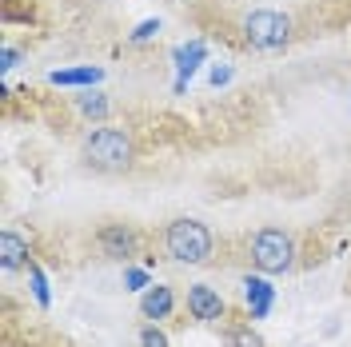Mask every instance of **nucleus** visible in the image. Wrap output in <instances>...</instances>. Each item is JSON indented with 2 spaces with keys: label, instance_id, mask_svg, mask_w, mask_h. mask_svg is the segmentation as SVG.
<instances>
[{
  "label": "nucleus",
  "instance_id": "7ed1b4c3",
  "mask_svg": "<svg viewBox=\"0 0 351 347\" xmlns=\"http://www.w3.org/2000/svg\"><path fill=\"white\" fill-rule=\"evenodd\" d=\"M247 260L263 276H284L295 267V236L284 228H260L247 239Z\"/></svg>",
  "mask_w": 351,
  "mask_h": 347
},
{
  "label": "nucleus",
  "instance_id": "4468645a",
  "mask_svg": "<svg viewBox=\"0 0 351 347\" xmlns=\"http://www.w3.org/2000/svg\"><path fill=\"white\" fill-rule=\"evenodd\" d=\"M24 272H28V280H32V296H36V304H40V307H48V300H52V296H48V280H44L40 263L32 260L28 267H24Z\"/></svg>",
  "mask_w": 351,
  "mask_h": 347
},
{
  "label": "nucleus",
  "instance_id": "f3484780",
  "mask_svg": "<svg viewBox=\"0 0 351 347\" xmlns=\"http://www.w3.org/2000/svg\"><path fill=\"white\" fill-rule=\"evenodd\" d=\"M124 283H128L132 291H148V287H152V283H148V272H144V267H128V272H124Z\"/></svg>",
  "mask_w": 351,
  "mask_h": 347
},
{
  "label": "nucleus",
  "instance_id": "f03ea898",
  "mask_svg": "<svg viewBox=\"0 0 351 347\" xmlns=\"http://www.w3.org/2000/svg\"><path fill=\"white\" fill-rule=\"evenodd\" d=\"M164 256L176 263H208L212 260V252H216V236H212V228L208 224H199V219H188L180 216L172 219L168 228H164Z\"/></svg>",
  "mask_w": 351,
  "mask_h": 347
},
{
  "label": "nucleus",
  "instance_id": "a211bd4d",
  "mask_svg": "<svg viewBox=\"0 0 351 347\" xmlns=\"http://www.w3.org/2000/svg\"><path fill=\"white\" fill-rule=\"evenodd\" d=\"M208 80H212V88L232 84V68H228V64H223V68H212V72H208Z\"/></svg>",
  "mask_w": 351,
  "mask_h": 347
},
{
  "label": "nucleus",
  "instance_id": "9d476101",
  "mask_svg": "<svg viewBox=\"0 0 351 347\" xmlns=\"http://www.w3.org/2000/svg\"><path fill=\"white\" fill-rule=\"evenodd\" d=\"M172 307H176V296H172V287H164V283H152L144 296H140V315L144 320H168L172 315Z\"/></svg>",
  "mask_w": 351,
  "mask_h": 347
},
{
  "label": "nucleus",
  "instance_id": "6ab92c4d",
  "mask_svg": "<svg viewBox=\"0 0 351 347\" xmlns=\"http://www.w3.org/2000/svg\"><path fill=\"white\" fill-rule=\"evenodd\" d=\"M0 60H4V64H0L4 72H12V68L21 64V48H4V56H0Z\"/></svg>",
  "mask_w": 351,
  "mask_h": 347
},
{
  "label": "nucleus",
  "instance_id": "6e6552de",
  "mask_svg": "<svg viewBox=\"0 0 351 347\" xmlns=\"http://www.w3.org/2000/svg\"><path fill=\"white\" fill-rule=\"evenodd\" d=\"M243 300H247V311H252V320H263L267 311H271V304H276V287L260 276H247L243 280Z\"/></svg>",
  "mask_w": 351,
  "mask_h": 347
},
{
  "label": "nucleus",
  "instance_id": "ddd939ff",
  "mask_svg": "<svg viewBox=\"0 0 351 347\" xmlns=\"http://www.w3.org/2000/svg\"><path fill=\"white\" fill-rule=\"evenodd\" d=\"M228 347H267L260 339V331H252V324H232L228 327Z\"/></svg>",
  "mask_w": 351,
  "mask_h": 347
},
{
  "label": "nucleus",
  "instance_id": "f257e3e1",
  "mask_svg": "<svg viewBox=\"0 0 351 347\" xmlns=\"http://www.w3.org/2000/svg\"><path fill=\"white\" fill-rule=\"evenodd\" d=\"M84 164L92 172L120 176L136 164V140L124 128H92L84 140Z\"/></svg>",
  "mask_w": 351,
  "mask_h": 347
},
{
  "label": "nucleus",
  "instance_id": "423d86ee",
  "mask_svg": "<svg viewBox=\"0 0 351 347\" xmlns=\"http://www.w3.org/2000/svg\"><path fill=\"white\" fill-rule=\"evenodd\" d=\"M188 311H192V320H199V324H223L228 304H223V296L212 291L208 283H192L188 287Z\"/></svg>",
  "mask_w": 351,
  "mask_h": 347
},
{
  "label": "nucleus",
  "instance_id": "f8f14e48",
  "mask_svg": "<svg viewBox=\"0 0 351 347\" xmlns=\"http://www.w3.org/2000/svg\"><path fill=\"white\" fill-rule=\"evenodd\" d=\"M76 108L84 112L88 120H104V116L112 112V104H108V96H104V92H92V88H88L84 96H76Z\"/></svg>",
  "mask_w": 351,
  "mask_h": 347
},
{
  "label": "nucleus",
  "instance_id": "1a4fd4ad",
  "mask_svg": "<svg viewBox=\"0 0 351 347\" xmlns=\"http://www.w3.org/2000/svg\"><path fill=\"white\" fill-rule=\"evenodd\" d=\"M172 56H176V72H180V80H176V92H184V84L192 80V72H196V68L208 60V44H204V40L180 44Z\"/></svg>",
  "mask_w": 351,
  "mask_h": 347
},
{
  "label": "nucleus",
  "instance_id": "20e7f679",
  "mask_svg": "<svg viewBox=\"0 0 351 347\" xmlns=\"http://www.w3.org/2000/svg\"><path fill=\"white\" fill-rule=\"evenodd\" d=\"M243 40L256 52H280L291 40V16L276 12V8H256L243 16Z\"/></svg>",
  "mask_w": 351,
  "mask_h": 347
},
{
  "label": "nucleus",
  "instance_id": "39448f33",
  "mask_svg": "<svg viewBox=\"0 0 351 347\" xmlns=\"http://www.w3.org/2000/svg\"><path fill=\"white\" fill-rule=\"evenodd\" d=\"M96 248L108 256V260H132L136 252H140V236L132 232L128 224H104L100 232H96Z\"/></svg>",
  "mask_w": 351,
  "mask_h": 347
},
{
  "label": "nucleus",
  "instance_id": "9b49d317",
  "mask_svg": "<svg viewBox=\"0 0 351 347\" xmlns=\"http://www.w3.org/2000/svg\"><path fill=\"white\" fill-rule=\"evenodd\" d=\"M56 88H96L100 80H104V68H92V64H84V68H60V72H52L48 76Z\"/></svg>",
  "mask_w": 351,
  "mask_h": 347
},
{
  "label": "nucleus",
  "instance_id": "dca6fc26",
  "mask_svg": "<svg viewBox=\"0 0 351 347\" xmlns=\"http://www.w3.org/2000/svg\"><path fill=\"white\" fill-rule=\"evenodd\" d=\"M140 347H168V335L156 324H148V327H140Z\"/></svg>",
  "mask_w": 351,
  "mask_h": 347
},
{
  "label": "nucleus",
  "instance_id": "2eb2a0df",
  "mask_svg": "<svg viewBox=\"0 0 351 347\" xmlns=\"http://www.w3.org/2000/svg\"><path fill=\"white\" fill-rule=\"evenodd\" d=\"M160 28H164V24L156 21H140L136 24V28H132V44H148V40H156V36H160Z\"/></svg>",
  "mask_w": 351,
  "mask_h": 347
},
{
  "label": "nucleus",
  "instance_id": "0eeeda50",
  "mask_svg": "<svg viewBox=\"0 0 351 347\" xmlns=\"http://www.w3.org/2000/svg\"><path fill=\"white\" fill-rule=\"evenodd\" d=\"M0 263H4V272H21L32 263V248H28V239L21 232H12V228H4L0 232Z\"/></svg>",
  "mask_w": 351,
  "mask_h": 347
}]
</instances>
